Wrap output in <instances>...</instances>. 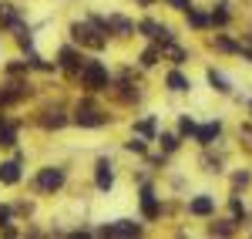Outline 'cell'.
<instances>
[{"instance_id": "6da1fadb", "label": "cell", "mask_w": 252, "mask_h": 239, "mask_svg": "<svg viewBox=\"0 0 252 239\" xmlns=\"http://www.w3.org/2000/svg\"><path fill=\"white\" fill-rule=\"evenodd\" d=\"M78 81H81V88L91 91V95L111 88V74H108V68H104L101 61H94V58H84V64H81V71H78Z\"/></svg>"}, {"instance_id": "7a4b0ae2", "label": "cell", "mask_w": 252, "mask_h": 239, "mask_svg": "<svg viewBox=\"0 0 252 239\" xmlns=\"http://www.w3.org/2000/svg\"><path fill=\"white\" fill-rule=\"evenodd\" d=\"M71 40L74 44H84V47H94V51H101L104 44H108V34L97 27L94 20H78V24H71Z\"/></svg>"}, {"instance_id": "3957f363", "label": "cell", "mask_w": 252, "mask_h": 239, "mask_svg": "<svg viewBox=\"0 0 252 239\" xmlns=\"http://www.w3.org/2000/svg\"><path fill=\"white\" fill-rule=\"evenodd\" d=\"M64 182H67V172L61 165H44L37 172V179H34V185H37L40 196H54V192L64 189Z\"/></svg>"}, {"instance_id": "277c9868", "label": "cell", "mask_w": 252, "mask_h": 239, "mask_svg": "<svg viewBox=\"0 0 252 239\" xmlns=\"http://www.w3.org/2000/svg\"><path fill=\"white\" fill-rule=\"evenodd\" d=\"M74 125H81V128H101V125H108V115L97 104H91V101H81L78 111H74Z\"/></svg>"}, {"instance_id": "5b68a950", "label": "cell", "mask_w": 252, "mask_h": 239, "mask_svg": "<svg viewBox=\"0 0 252 239\" xmlns=\"http://www.w3.org/2000/svg\"><path fill=\"white\" fill-rule=\"evenodd\" d=\"M141 233L145 229L135 219H115V222H108V226L97 229V236H141Z\"/></svg>"}, {"instance_id": "8992f818", "label": "cell", "mask_w": 252, "mask_h": 239, "mask_svg": "<svg viewBox=\"0 0 252 239\" xmlns=\"http://www.w3.org/2000/svg\"><path fill=\"white\" fill-rule=\"evenodd\" d=\"M138 202H141V216H145V222H158V219H161V202H158V196L148 189V185L141 189Z\"/></svg>"}, {"instance_id": "52a82bcc", "label": "cell", "mask_w": 252, "mask_h": 239, "mask_svg": "<svg viewBox=\"0 0 252 239\" xmlns=\"http://www.w3.org/2000/svg\"><path fill=\"white\" fill-rule=\"evenodd\" d=\"M81 64H84V54H81L78 47H61V54H58V68H61V71H67V74L78 78Z\"/></svg>"}, {"instance_id": "ba28073f", "label": "cell", "mask_w": 252, "mask_h": 239, "mask_svg": "<svg viewBox=\"0 0 252 239\" xmlns=\"http://www.w3.org/2000/svg\"><path fill=\"white\" fill-rule=\"evenodd\" d=\"M94 185H97V192H111V185H115V165L108 159H101L94 165Z\"/></svg>"}, {"instance_id": "9c48e42d", "label": "cell", "mask_w": 252, "mask_h": 239, "mask_svg": "<svg viewBox=\"0 0 252 239\" xmlns=\"http://www.w3.org/2000/svg\"><path fill=\"white\" fill-rule=\"evenodd\" d=\"M219 135H222V121H205V125H198V128H195V141H198V145H205V148H209Z\"/></svg>"}, {"instance_id": "30bf717a", "label": "cell", "mask_w": 252, "mask_h": 239, "mask_svg": "<svg viewBox=\"0 0 252 239\" xmlns=\"http://www.w3.org/2000/svg\"><path fill=\"white\" fill-rule=\"evenodd\" d=\"M189 216H198V219L215 216V199L212 196H195V199L189 202Z\"/></svg>"}, {"instance_id": "8fae6325", "label": "cell", "mask_w": 252, "mask_h": 239, "mask_svg": "<svg viewBox=\"0 0 252 239\" xmlns=\"http://www.w3.org/2000/svg\"><path fill=\"white\" fill-rule=\"evenodd\" d=\"M14 145H17V125L7 115H0V148H14Z\"/></svg>"}, {"instance_id": "7c38bea8", "label": "cell", "mask_w": 252, "mask_h": 239, "mask_svg": "<svg viewBox=\"0 0 252 239\" xmlns=\"http://www.w3.org/2000/svg\"><path fill=\"white\" fill-rule=\"evenodd\" d=\"M0 182H3V185H17L20 182V159L0 162Z\"/></svg>"}, {"instance_id": "4fadbf2b", "label": "cell", "mask_w": 252, "mask_h": 239, "mask_svg": "<svg viewBox=\"0 0 252 239\" xmlns=\"http://www.w3.org/2000/svg\"><path fill=\"white\" fill-rule=\"evenodd\" d=\"M108 27H111V34H118V37H131V34H135V24H131V20L128 17H108Z\"/></svg>"}, {"instance_id": "5bb4252c", "label": "cell", "mask_w": 252, "mask_h": 239, "mask_svg": "<svg viewBox=\"0 0 252 239\" xmlns=\"http://www.w3.org/2000/svg\"><path fill=\"white\" fill-rule=\"evenodd\" d=\"M165 84H168V91H175V95H185V91H192V81L185 78L182 71H172V74L165 78Z\"/></svg>"}, {"instance_id": "9a60e30c", "label": "cell", "mask_w": 252, "mask_h": 239, "mask_svg": "<svg viewBox=\"0 0 252 239\" xmlns=\"http://www.w3.org/2000/svg\"><path fill=\"white\" fill-rule=\"evenodd\" d=\"M209 84H212L219 95H232V84H229V78H225L222 71H215V68H209Z\"/></svg>"}, {"instance_id": "2e32d148", "label": "cell", "mask_w": 252, "mask_h": 239, "mask_svg": "<svg viewBox=\"0 0 252 239\" xmlns=\"http://www.w3.org/2000/svg\"><path fill=\"white\" fill-rule=\"evenodd\" d=\"M0 24L3 27H20V10H14V3H0Z\"/></svg>"}, {"instance_id": "e0dca14e", "label": "cell", "mask_w": 252, "mask_h": 239, "mask_svg": "<svg viewBox=\"0 0 252 239\" xmlns=\"http://www.w3.org/2000/svg\"><path fill=\"white\" fill-rule=\"evenodd\" d=\"M209 17H212V27H225V24L232 20V14H229V3H215Z\"/></svg>"}, {"instance_id": "ac0fdd59", "label": "cell", "mask_w": 252, "mask_h": 239, "mask_svg": "<svg viewBox=\"0 0 252 239\" xmlns=\"http://www.w3.org/2000/svg\"><path fill=\"white\" fill-rule=\"evenodd\" d=\"M189 24H192L195 31H205V27H212V17H209L205 10H195V7H189Z\"/></svg>"}, {"instance_id": "d6986e66", "label": "cell", "mask_w": 252, "mask_h": 239, "mask_svg": "<svg viewBox=\"0 0 252 239\" xmlns=\"http://www.w3.org/2000/svg\"><path fill=\"white\" fill-rule=\"evenodd\" d=\"M155 128H158V118H155V115H148V118L135 121V132H138V135H148V138H155Z\"/></svg>"}, {"instance_id": "ffe728a7", "label": "cell", "mask_w": 252, "mask_h": 239, "mask_svg": "<svg viewBox=\"0 0 252 239\" xmlns=\"http://www.w3.org/2000/svg\"><path fill=\"white\" fill-rule=\"evenodd\" d=\"M158 61H161V47H158V44H152V47L141 54V68H155Z\"/></svg>"}, {"instance_id": "44dd1931", "label": "cell", "mask_w": 252, "mask_h": 239, "mask_svg": "<svg viewBox=\"0 0 252 239\" xmlns=\"http://www.w3.org/2000/svg\"><path fill=\"white\" fill-rule=\"evenodd\" d=\"M209 233H212V236H232V233H235V219H222L219 226L212 222V226H209Z\"/></svg>"}, {"instance_id": "7402d4cb", "label": "cell", "mask_w": 252, "mask_h": 239, "mask_svg": "<svg viewBox=\"0 0 252 239\" xmlns=\"http://www.w3.org/2000/svg\"><path fill=\"white\" fill-rule=\"evenodd\" d=\"M195 128H198V125H195V118H189V115H182V118H178V135H182V138L195 135Z\"/></svg>"}, {"instance_id": "603a6c76", "label": "cell", "mask_w": 252, "mask_h": 239, "mask_svg": "<svg viewBox=\"0 0 252 239\" xmlns=\"http://www.w3.org/2000/svg\"><path fill=\"white\" fill-rule=\"evenodd\" d=\"M178 145H182V135H161V152H178Z\"/></svg>"}, {"instance_id": "cb8c5ba5", "label": "cell", "mask_w": 252, "mask_h": 239, "mask_svg": "<svg viewBox=\"0 0 252 239\" xmlns=\"http://www.w3.org/2000/svg\"><path fill=\"white\" fill-rule=\"evenodd\" d=\"M212 47H219V51H239V44H235V40H229V37H215Z\"/></svg>"}, {"instance_id": "d4e9b609", "label": "cell", "mask_w": 252, "mask_h": 239, "mask_svg": "<svg viewBox=\"0 0 252 239\" xmlns=\"http://www.w3.org/2000/svg\"><path fill=\"white\" fill-rule=\"evenodd\" d=\"M125 148H128V152H135V155H145V148H148V145H145L141 138H131V141H125Z\"/></svg>"}, {"instance_id": "484cf974", "label": "cell", "mask_w": 252, "mask_h": 239, "mask_svg": "<svg viewBox=\"0 0 252 239\" xmlns=\"http://www.w3.org/2000/svg\"><path fill=\"white\" fill-rule=\"evenodd\" d=\"M14 222V212H10V205H0V229H7Z\"/></svg>"}, {"instance_id": "4316f807", "label": "cell", "mask_w": 252, "mask_h": 239, "mask_svg": "<svg viewBox=\"0 0 252 239\" xmlns=\"http://www.w3.org/2000/svg\"><path fill=\"white\" fill-rule=\"evenodd\" d=\"M172 10H182V14H189V7H192V0H165Z\"/></svg>"}, {"instance_id": "83f0119b", "label": "cell", "mask_w": 252, "mask_h": 239, "mask_svg": "<svg viewBox=\"0 0 252 239\" xmlns=\"http://www.w3.org/2000/svg\"><path fill=\"white\" fill-rule=\"evenodd\" d=\"M232 185H249V175H246V172H239V175L232 179Z\"/></svg>"}]
</instances>
